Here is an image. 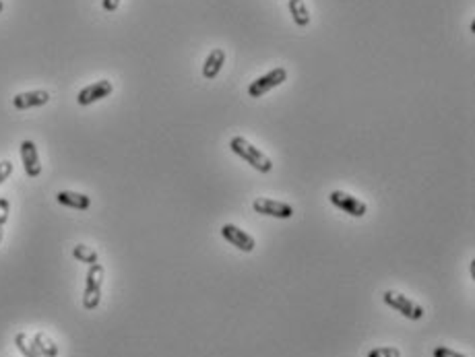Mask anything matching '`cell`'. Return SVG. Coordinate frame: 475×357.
<instances>
[{"label": "cell", "instance_id": "1", "mask_svg": "<svg viewBox=\"0 0 475 357\" xmlns=\"http://www.w3.org/2000/svg\"><path fill=\"white\" fill-rule=\"evenodd\" d=\"M229 149H231L238 157H242L248 166H253L257 172H261V174H269V172L273 170V161H271L259 147H255L253 143H248L244 137H231Z\"/></svg>", "mask_w": 475, "mask_h": 357}, {"label": "cell", "instance_id": "2", "mask_svg": "<svg viewBox=\"0 0 475 357\" xmlns=\"http://www.w3.org/2000/svg\"><path fill=\"white\" fill-rule=\"evenodd\" d=\"M103 267L91 265L85 277V291H83V308L85 310H95L101 302V285H103Z\"/></svg>", "mask_w": 475, "mask_h": 357}, {"label": "cell", "instance_id": "3", "mask_svg": "<svg viewBox=\"0 0 475 357\" xmlns=\"http://www.w3.org/2000/svg\"><path fill=\"white\" fill-rule=\"evenodd\" d=\"M383 300H385L387 306H391L393 310H397L401 316H405L409 320H422L424 318V308L420 304H415L413 300H409L407 295L399 293V291L389 289V291L383 293Z\"/></svg>", "mask_w": 475, "mask_h": 357}, {"label": "cell", "instance_id": "4", "mask_svg": "<svg viewBox=\"0 0 475 357\" xmlns=\"http://www.w3.org/2000/svg\"><path fill=\"white\" fill-rule=\"evenodd\" d=\"M285 81H287V70H285L283 66H277V68L269 70L267 75L259 77L257 81H253V83L248 85V95H251V97H263L265 93H269L271 89L279 87V85L285 83Z\"/></svg>", "mask_w": 475, "mask_h": 357}, {"label": "cell", "instance_id": "5", "mask_svg": "<svg viewBox=\"0 0 475 357\" xmlns=\"http://www.w3.org/2000/svg\"><path fill=\"white\" fill-rule=\"evenodd\" d=\"M221 235H223V240L229 242L231 246H235L238 250H242V252H253L257 242H255V237L251 233H246L244 229H240L238 225L233 223H225L221 227Z\"/></svg>", "mask_w": 475, "mask_h": 357}, {"label": "cell", "instance_id": "6", "mask_svg": "<svg viewBox=\"0 0 475 357\" xmlns=\"http://www.w3.org/2000/svg\"><path fill=\"white\" fill-rule=\"evenodd\" d=\"M329 198L337 209H341L343 213H347L351 217H364L366 211H368L364 200H360L358 196H351V194H347L343 190H333Z\"/></svg>", "mask_w": 475, "mask_h": 357}, {"label": "cell", "instance_id": "7", "mask_svg": "<svg viewBox=\"0 0 475 357\" xmlns=\"http://www.w3.org/2000/svg\"><path fill=\"white\" fill-rule=\"evenodd\" d=\"M112 91H114V85H112L107 79L95 81V83L83 87V89L79 91L77 101H79V105H91V103H95V101H99V99H103V97H110Z\"/></svg>", "mask_w": 475, "mask_h": 357}, {"label": "cell", "instance_id": "8", "mask_svg": "<svg viewBox=\"0 0 475 357\" xmlns=\"http://www.w3.org/2000/svg\"><path fill=\"white\" fill-rule=\"evenodd\" d=\"M253 209L261 215L267 217H277V219H290L294 215V207L281 200H273V198H257L253 202Z\"/></svg>", "mask_w": 475, "mask_h": 357}, {"label": "cell", "instance_id": "9", "mask_svg": "<svg viewBox=\"0 0 475 357\" xmlns=\"http://www.w3.org/2000/svg\"><path fill=\"white\" fill-rule=\"evenodd\" d=\"M21 159H23V168L25 174L29 178H38L42 174V163H40V153L34 141H23L21 143Z\"/></svg>", "mask_w": 475, "mask_h": 357}, {"label": "cell", "instance_id": "10", "mask_svg": "<svg viewBox=\"0 0 475 357\" xmlns=\"http://www.w3.org/2000/svg\"><path fill=\"white\" fill-rule=\"evenodd\" d=\"M50 101V93L44 89H36V91H25V93H17L13 97V105L17 109H31V107H40L46 105Z\"/></svg>", "mask_w": 475, "mask_h": 357}, {"label": "cell", "instance_id": "11", "mask_svg": "<svg viewBox=\"0 0 475 357\" xmlns=\"http://www.w3.org/2000/svg\"><path fill=\"white\" fill-rule=\"evenodd\" d=\"M223 64H225V52L221 48L211 50L209 56L205 58V64H203V77L209 79V81H213L221 72Z\"/></svg>", "mask_w": 475, "mask_h": 357}, {"label": "cell", "instance_id": "12", "mask_svg": "<svg viewBox=\"0 0 475 357\" xmlns=\"http://www.w3.org/2000/svg\"><path fill=\"white\" fill-rule=\"evenodd\" d=\"M56 200L64 207H70V209H77V211H87L91 207V198L87 194H81V192H73V190H62L56 194Z\"/></svg>", "mask_w": 475, "mask_h": 357}, {"label": "cell", "instance_id": "13", "mask_svg": "<svg viewBox=\"0 0 475 357\" xmlns=\"http://www.w3.org/2000/svg\"><path fill=\"white\" fill-rule=\"evenodd\" d=\"M287 9H290L292 19H294V23H296L298 27L304 29V27L310 25V11H308V7H306L304 0H290Z\"/></svg>", "mask_w": 475, "mask_h": 357}, {"label": "cell", "instance_id": "14", "mask_svg": "<svg viewBox=\"0 0 475 357\" xmlns=\"http://www.w3.org/2000/svg\"><path fill=\"white\" fill-rule=\"evenodd\" d=\"M34 345L44 357H58V345L46 334V332H36L34 334Z\"/></svg>", "mask_w": 475, "mask_h": 357}, {"label": "cell", "instance_id": "15", "mask_svg": "<svg viewBox=\"0 0 475 357\" xmlns=\"http://www.w3.org/2000/svg\"><path fill=\"white\" fill-rule=\"evenodd\" d=\"M15 347L23 353V357H44L38 347L34 345V341H29V336L25 332H17L15 334Z\"/></svg>", "mask_w": 475, "mask_h": 357}, {"label": "cell", "instance_id": "16", "mask_svg": "<svg viewBox=\"0 0 475 357\" xmlns=\"http://www.w3.org/2000/svg\"><path fill=\"white\" fill-rule=\"evenodd\" d=\"M73 256H75L79 263H85V265H89V267L99 263V256H97V252H95L93 248L85 246V244H77V246L73 248Z\"/></svg>", "mask_w": 475, "mask_h": 357}, {"label": "cell", "instance_id": "17", "mask_svg": "<svg viewBox=\"0 0 475 357\" xmlns=\"http://www.w3.org/2000/svg\"><path fill=\"white\" fill-rule=\"evenodd\" d=\"M368 357H401V351L397 347H376L368 353Z\"/></svg>", "mask_w": 475, "mask_h": 357}, {"label": "cell", "instance_id": "18", "mask_svg": "<svg viewBox=\"0 0 475 357\" xmlns=\"http://www.w3.org/2000/svg\"><path fill=\"white\" fill-rule=\"evenodd\" d=\"M9 213H11V202L9 198H0V225H7L9 221Z\"/></svg>", "mask_w": 475, "mask_h": 357}, {"label": "cell", "instance_id": "19", "mask_svg": "<svg viewBox=\"0 0 475 357\" xmlns=\"http://www.w3.org/2000/svg\"><path fill=\"white\" fill-rule=\"evenodd\" d=\"M13 161H9V159H5V161H0V184H3L5 180H9L11 178V174H13Z\"/></svg>", "mask_w": 475, "mask_h": 357}, {"label": "cell", "instance_id": "20", "mask_svg": "<svg viewBox=\"0 0 475 357\" xmlns=\"http://www.w3.org/2000/svg\"><path fill=\"white\" fill-rule=\"evenodd\" d=\"M432 355H434V357H467V355L457 353V351L448 349V347H436V349L432 351Z\"/></svg>", "mask_w": 475, "mask_h": 357}, {"label": "cell", "instance_id": "21", "mask_svg": "<svg viewBox=\"0 0 475 357\" xmlns=\"http://www.w3.org/2000/svg\"><path fill=\"white\" fill-rule=\"evenodd\" d=\"M101 7L105 13H114V11H118V7H120V0H101Z\"/></svg>", "mask_w": 475, "mask_h": 357}, {"label": "cell", "instance_id": "22", "mask_svg": "<svg viewBox=\"0 0 475 357\" xmlns=\"http://www.w3.org/2000/svg\"><path fill=\"white\" fill-rule=\"evenodd\" d=\"M469 271H471V277L475 279V261L471 263V267H469Z\"/></svg>", "mask_w": 475, "mask_h": 357}, {"label": "cell", "instance_id": "23", "mask_svg": "<svg viewBox=\"0 0 475 357\" xmlns=\"http://www.w3.org/2000/svg\"><path fill=\"white\" fill-rule=\"evenodd\" d=\"M3 235H5V227L0 225V242H3Z\"/></svg>", "mask_w": 475, "mask_h": 357}, {"label": "cell", "instance_id": "24", "mask_svg": "<svg viewBox=\"0 0 475 357\" xmlns=\"http://www.w3.org/2000/svg\"><path fill=\"white\" fill-rule=\"evenodd\" d=\"M5 11V3H3V0H0V13H3Z\"/></svg>", "mask_w": 475, "mask_h": 357}]
</instances>
